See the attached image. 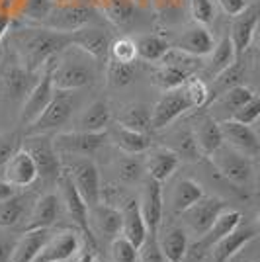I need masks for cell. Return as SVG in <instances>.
<instances>
[{
    "label": "cell",
    "mask_w": 260,
    "mask_h": 262,
    "mask_svg": "<svg viewBox=\"0 0 260 262\" xmlns=\"http://www.w3.org/2000/svg\"><path fill=\"white\" fill-rule=\"evenodd\" d=\"M18 45L22 51V63H26V71L33 75L35 71L44 69L63 49L71 47V33L55 32L41 26L35 30H26L18 37Z\"/></svg>",
    "instance_id": "6da1fadb"
},
{
    "label": "cell",
    "mask_w": 260,
    "mask_h": 262,
    "mask_svg": "<svg viewBox=\"0 0 260 262\" xmlns=\"http://www.w3.org/2000/svg\"><path fill=\"white\" fill-rule=\"evenodd\" d=\"M22 147L30 153L33 164L37 168V178H41L45 184H53L61 176V155L55 151L53 141L47 133H35L28 135V139L22 143Z\"/></svg>",
    "instance_id": "7a4b0ae2"
},
{
    "label": "cell",
    "mask_w": 260,
    "mask_h": 262,
    "mask_svg": "<svg viewBox=\"0 0 260 262\" xmlns=\"http://www.w3.org/2000/svg\"><path fill=\"white\" fill-rule=\"evenodd\" d=\"M207 159L211 161L217 172L233 184L247 186L252 178V159L241 155L235 149H231L225 143L219 145Z\"/></svg>",
    "instance_id": "3957f363"
},
{
    "label": "cell",
    "mask_w": 260,
    "mask_h": 262,
    "mask_svg": "<svg viewBox=\"0 0 260 262\" xmlns=\"http://www.w3.org/2000/svg\"><path fill=\"white\" fill-rule=\"evenodd\" d=\"M55 151L59 155L73 157H90L108 141V131H67L51 137Z\"/></svg>",
    "instance_id": "277c9868"
},
{
    "label": "cell",
    "mask_w": 260,
    "mask_h": 262,
    "mask_svg": "<svg viewBox=\"0 0 260 262\" xmlns=\"http://www.w3.org/2000/svg\"><path fill=\"white\" fill-rule=\"evenodd\" d=\"M69 178L73 180L76 192L84 200L88 208L96 206L102 198V184H100V170L90 157H80L71 164Z\"/></svg>",
    "instance_id": "5b68a950"
},
{
    "label": "cell",
    "mask_w": 260,
    "mask_h": 262,
    "mask_svg": "<svg viewBox=\"0 0 260 262\" xmlns=\"http://www.w3.org/2000/svg\"><path fill=\"white\" fill-rule=\"evenodd\" d=\"M92 8L80 2H71V4H53L49 16L45 18L41 26L55 30V32L71 33L80 28H84L92 20Z\"/></svg>",
    "instance_id": "8992f818"
},
{
    "label": "cell",
    "mask_w": 260,
    "mask_h": 262,
    "mask_svg": "<svg viewBox=\"0 0 260 262\" xmlns=\"http://www.w3.org/2000/svg\"><path fill=\"white\" fill-rule=\"evenodd\" d=\"M73 98L69 92H61L57 90L53 98L49 100V104L45 110L37 116V120L28 125V135H35V133H47L51 129H57L61 125H65L71 114H73Z\"/></svg>",
    "instance_id": "52a82bcc"
},
{
    "label": "cell",
    "mask_w": 260,
    "mask_h": 262,
    "mask_svg": "<svg viewBox=\"0 0 260 262\" xmlns=\"http://www.w3.org/2000/svg\"><path fill=\"white\" fill-rule=\"evenodd\" d=\"M57 59V57H55ZM55 59H51L47 65L41 69V78L30 88L28 96L24 98V108L20 112V121L24 125H30L33 121L37 120V116L45 110V106L49 104V100L53 98L55 88L53 82H51V69H53Z\"/></svg>",
    "instance_id": "ba28073f"
},
{
    "label": "cell",
    "mask_w": 260,
    "mask_h": 262,
    "mask_svg": "<svg viewBox=\"0 0 260 262\" xmlns=\"http://www.w3.org/2000/svg\"><path fill=\"white\" fill-rule=\"evenodd\" d=\"M225 209H229L225 200L204 194L196 204H192L188 209H184L180 215L184 217L186 225L194 231L196 235H204L211 227V223L219 217V213H223Z\"/></svg>",
    "instance_id": "9c48e42d"
},
{
    "label": "cell",
    "mask_w": 260,
    "mask_h": 262,
    "mask_svg": "<svg viewBox=\"0 0 260 262\" xmlns=\"http://www.w3.org/2000/svg\"><path fill=\"white\" fill-rule=\"evenodd\" d=\"M190 108L188 100L184 98L180 88L164 90V94L159 98V102L151 110V129L161 131L168 127L172 121H176L182 114H186Z\"/></svg>",
    "instance_id": "30bf717a"
},
{
    "label": "cell",
    "mask_w": 260,
    "mask_h": 262,
    "mask_svg": "<svg viewBox=\"0 0 260 262\" xmlns=\"http://www.w3.org/2000/svg\"><path fill=\"white\" fill-rule=\"evenodd\" d=\"M94 80V73L92 69L78 61H65V63H59L55 59L53 69H51V82H53L55 90H61V92H73L78 88H84L88 84H92Z\"/></svg>",
    "instance_id": "8fae6325"
},
{
    "label": "cell",
    "mask_w": 260,
    "mask_h": 262,
    "mask_svg": "<svg viewBox=\"0 0 260 262\" xmlns=\"http://www.w3.org/2000/svg\"><path fill=\"white\" fill-rule=\"evenodd\" d=\"M57 184H59V190H61V202L65 206L69 217L73 219L78 231L82 233L84 239H96L90 229H88V206L84 204V200L80 198V194L76 192L73 180L69 178L67 172H61V176L57 178Z\"/></svg>",
    "instance_id": "7c38bea8"
},
{
    "label": "cell",
    "mask_w": 260,
    "mask_h": 262,
    "mask_svg": "<svg viewBox=\"0 0 260 262\" xmlns=\"http://www.w3.org/2000/svg\"><path fill=\"white\" fill-rule=\"evenodd\" d=\"M221 127V135H223V143L229 145L231 149L239 151L241 155L249 157V159H256L260 153V141L258 135L250 125L239 123L235 120H225L219 123Z\"/></svg>",
    "instance_id": "4fadbf2b"
},
{
    "label": "cell",
    "mask_w": 260,
    "mask_h": 262,
    "mask_svg": "<svg viewBox=\"0 0 260 262\" xmlns=\"http://www.w3.org/2000/svg\"><path fill=\"white\" fill-rule=\"evenodd\" d=\"M71 45H75L80 51L88 53L92 59H96L100 65H106V61L110 57L112 37L102 28L84 26V28H80L76 32H71Z\"/></svg>",
    "instance_id": "5bb4252c"
},
{
    "label": "cell",
    "mask_w": 260,
    "mask_h": 262,
    "mask_svg": "<svg viewBox=\"0 0 260 262\" xmlns=\"http://www.w3.org/2000/svg\"><path fill=\"white\" fill-rule=\"evenodd\" d=\"M80 249V239L76 231H59V233H49L45 239L41 251L37 252V260L41 262H65L69 258L76 256Z\"/></svg>",
    "instance_id": "9a60e30c"
},
{
    "label": "cell",
    "mask_w": 260,
    "mask_h": 262,
    "mask_svg": "<svg viewBox=\"0 0 260 262\" xmlns=\"http://www.w3.org/2000/svg\"><path fill=\"white\" fill-rule=\"evenodd\" d=\"M88 229L94 237L114 241L121 233V211L98 202L96 206L88 208Z\"/></svg>",
    "instance_id": "2e32d148"
},
{
    "label": "cell",
    "mask_w": 260,
    "mask_h": 262,
    "mask_svg": "<svg viewBox=\"0 0 260 262\" xmlns=\"http://www.w3.org/2000/svg\"><path fill=\"white\" fill-rule=\"evenodd\" d=\"M256 26H258V6L256 4L247 6L241 14L233 16L229 39H231V45L235 49V57L237 59H241L245 55V51L249 49L250 41H252V35L256 32Z\"/></svg>",
    "instance_id": "e0dca14e"
},
{
    "label": "cell",
    "mask_w": 260,
    "mask_h": 262,
    "mask_svg": "<svg viewBox=\"0 0 260 262\" xmlns=\"http://www.w3.org/2000/svg\"><path fill=\"white\" fill-rule=\"evenodd\" d=\"M2 178L6 182H10L12 186H16V188L32 186L37 180V168H35L30 153L24 149L22 145L6 161L4 168H2Z\"/></svg>",
    "instance_id": "ac0fdd59"
},
{
    "label": "cell",
    "mask_w": 260,
    "mask_h": 262,
    "mask_svg": "<svg viewBox=\"0 0 260 262\" xmlns=\"http://www.w3.org/2000/svg\"><path fill=\"white\" fill-rule=\"evenodd\" d=\"M139 209H141L143 221L147 225V233H159V225L163 219V188L161 182L147 178L143 186V194L139 198Z\"/></svg>",
    "instance_id": "d6986e66"
},
{
    "label": "cell",
    "mask_w": 260,
    "mask_h": 262,
    "mask_svg": "<svg viewBox=\"0 0 260 262\" xmlns=\"http://www.w3.org/2000/svg\"><path fill=\"white\" fill-rule=\"evenodd\" d=\"M258 237V229L256 225H241L239 223L235 229L227 233L223 239H219L209 249L211 254V262H227L235 252H239L249 241Z\"/></svg>",
    "instance_id": "ffe728a7"
},
{
    "label": "cell",
    "mask_w": 260,
    "mask_h": 262,
    "mask_svg": "<svg viewBox=\"0 0 260 262\" xmlns=\"http://www.w3.org/2000/svg\"><path fill=\"white\" fill-rule=\"evenodd\" d=\"M239 223H241V213L235 209H225L223 213H219V217L211 223V227L204 235H200V239L196 241V245L192 247L194 254L196 256H204L206 252H209V249L215 245L217 241L223 239L227 233H231Z\"/></svg>",
    "instance_id": "44dd1931"
},
{
    "label": "cell",
    "mask_w": 260,
    "mask_h": 262,
    "mask_svg": "<svg viewBox=\"0 0 260 262\" xmlns=\"http://www.w3.org/2000/svg\"><path fill=\"white\" fill-rule=\"evenodd\" d=\"M192 135H194V141L202 157H209L219 145H223V135H221L219 121L209 114L196 118Z\"/></svg>",
    "instance_id": "7402d4cb"
},
{
    "label": "cell",
    "mask_w": 260,
    "mask_h": 262,
    "mask_svg": "<svg viewBox=\"0 0 260 262\" xmlns=\"http://www.w3.org/2000/svg\"><path fill=\"white\" fill-rule=\"evenodd\" d=\"M213 45H215V39L209 33V30H207L206 26L196 24L194 28L186 30L176 39V43L172 47L178 49V51H182V53L190 55V57H206V55L211 53Z\"/></svg>",
    "instance_id": "603a6c76"
},
{
    "label": "cell",
    "mask_w": 260,
    "mask_h": 262,
    "mask_svg": "<svg viewBox=\"0 0 260 262\" xmlns=\"http://www.w3.org/2000/svg\"><path fill=\"white\" fill-rule=\"evenodd\" d=\"M121 211V237L127 239L137 249L147 237V225L143 221L141 209H139V200H127L125 206L119 209Z\"/></svg>",
    "instance_id": "cb8c5ba5"
},
{
    "label": "cell",
    "mask_w": 260,
    "mask_h": 262,
    "mask_svg": "<svg viewBox=\"0 0 260 262\" xmlns=\"http://www.w3.org/2000/svg\"><path fill=\"white\" fill-rule=\"evenodd\" d=\"M59 198L55 194H45V196L37 198L33 204L28 223L24 225V231H33V229H49L57 221L59 215Z\"/></svg>",
    "instance_id": "d4e9b609"
},
{
    "label": "cell",
    "mask_w": 260,
    "mask_h": 262,
    "mask_svg": "<svg viewBox=\"0 0 260 262\" xmlns=\"http://www.w3.org/2000/svg\"><path fill=\"white\" fill-rule=\"evenodd\" d=\"M47 237H49V229L24 231L18 243L12 247L8 262H33Z\"/></svg>",
    "instance_id": "484cf974"
},
{
    "label": "cell",
    "mask_w": 260,
    "mask_h": 262,
    "mask_svg": "<svg viewBox=\"0 0 260 262\" xmlns=\"http://www.w3.org/2000/svg\"><path fill=\"white\" fill-rule=\"evenodd\" d=\"M180 166V157L170 151L168 147H161V149H155L149 159H147V172L149 178L157 180L163 184L164 180H168L170 176L176 172V168Z\"/></svg>",
    "instance_id": "4316f807"
},
{
    "label": "cell",
    "mask_w": 260,
    "mask_h": 262,
    "mask_svg": "<svg viewBox=\"0 0 260 262\" xmlns=\"http://www.w3.org/2000/svg\"><path fill=\"white\" fill-rule=\"evenodd\" d=\"M30 77H32V73L26 71V67H20V65L6 67V71L0 77V90L6 94V98L10 100L26 98L28 92H30V88H32Z\"/></svg>",
    "instance_id": "83f0119b"
},
{
    "label": "cell",
    "mask_w": 260,
    "mask_h": 262,
    "mask_svg": "<svg viewBox=\"0 0 260 262\" xmlns=\"http://www.w3.org/2000/svg\"><path fill=\"white\" fill-rule=\"evenodd\" d=\"M108 139H112L118 149L127 155H141L151 147V137L147 133L127 129L119 123H116V127L108 131Z\"/></svg>",
    "instance_id": "f1b7e54d"
},
{
    "label": "cell",
    "mask_w": 260,
    "mask_h": 262,
    "mask_svg": "<svg viewBox=\"0 0 260 262\" xmlns=\"http://www.w3.org/2000/svg\"><path fill=\"white\" fill-rule=\"evenodd\" d=\"M159 247L163 251L166 262H180L186 256L188 251V235L182 227H170V229L163 231V235L159 237Z\"/></svg>",
    "instance_id": "f546056e"
},
{
    "label": "cell",
    "mask_w": 260,
    "mask_h": 262,
    "mask_svg": "<svg viewBox=\"0 0 260 262\" xmlns=\"http://www.w3.org/2000/svg\"><path fill=\"white\" fill-rule=\"evenodd\" d=\"M202 196H204L202 184H198L192 178H182V180H178L172 190V200H170L172 213L180 215L184 209H188L192 204H196Z\"/></svg>",
    "instance_id": "4dcf8cb0"
},
{
    "label": "cell",
    "mask_w": 260,
    "mask_h": 262,
    "mask_svg": "<svg viewBox=\"0 0 260 262\" xmlns=\"http://www.w3.org/2000/svg\"><path fill=\"white\" fill-rule=\"evenodd\" d=\"M118 123L127 127V129L147 133V131H151V108L147 104H141V102L129 104L119 112Z\"/></svg>",
    "instance_id": "1f68e13d"
},
{
    "label": "cell",
    "mask_w": 260,
    "mask_h": 262,
    "mask_svg": "<svg viewBox=\"0 0 260 262\" xmlns=\"http://www.w3.org/2000/svg\"><path fill=\"white\" fill-rule=\"evenodd\" d=\"M110 120H112V112H110L108 102L96 100L88 106L82 116L78 118V129L80 131H106Z\"/></svg>",
    "instance_id": "d6a6232c"
},
{
    "label": "cell",
    "mask_w": 260,
    "mask_h": 262,
    "mask_svg": "<svg viewBox=\"0 0 260 262\" xmlns=\"http://www.w3.org/2000/svg\"><path fill=\"white\" fill-rule=\"evenodd\" d=\"M209 55H211V57H209V61H207V65H206V73L211 78H215L219 73H223V71L237 59V57H235V49H233L231 39H229V35H225L219 43L213 45V49H211V53Z\"/></svg>",
    "instance_id": "836d02e7"
},
{
    "label": "cell",
    "mask_w": 260,
    "mask_h": 262,
    "mask_svg": "<svg viewBox=\"0 0 260 262\" xmlns=\"http://www.w3.org/2000/svg\"><path fill=\"white\" fill-rule=\"evenodd\" d=\"M135 41L137 47V57H141L143 61H161L166 51L172 47L166 39H163L161 35H155V33H147V35H139Z\"/></svg>",
    "instance_id": "e575fe53"
},
{
    "label": "cell",
    "mask_w": 260,
    "mask_h": 262,
    "mask_svg": "<svg viewBox=\"0 0 260 262\" xmlns=\"http://www.w3.org/2000/svg\"><path fill=\"white\" fill-rule=\"evenodd\" d=\"M30 196L28 194H14L12 198L0 202V227H14L22 221Z\"/></svg>",
    "instance_id": "d590c367"
},
{
    "label": "cell",
    "mask_w": 260,
    "mask_h": 262,
    "mask_svg": "<svg viewBox=\"0 0 260 262\" xmlns=\"http://www.w3.org/2000/svg\"><path fill=\"white\" fill-rule=\"evenodd\" d=\"M243 78H245V65H243V59H235L223 73H219V75L213 78V80H215V86L211 88V90H207V96H209V92H213V90H215V94H211L209 102L215 98V96H219V94H223V92L229 90L231 86L241 84ZM209 102H207V104H209Z\"/></svg>",
    "instance_id": "8d00e7d4"
},
{
    "label": "cell",
    "mask_w": 260,
    "mask_h": 262,
    "mask_svg": "<svg viewBox=\"0 0 260 262\" xmlns=\"http://www.w3.org/2000/svg\"><path fill=\"white\" fill-rule=\"evenodd\" d=\"M188 77H192L188 71L180 69L176 65H168V63H163L161 69L153 75V80L157 86H161L163 90H172V88H180L182 82H184Z\"/></svg>",
    "instance_id": "74e56055"
},
{
    "label": "cell",
    "mask_w": 260,
    "mask_h": 262,
    "mask_svg": "<svg viewBox=\"0 0 260 262\" xmlns=\"http://www.w3.org/2000/svg\"><path fill=\"white\" fill-rule=\"evenodd\" d=\"M172 147H168L170 151L180 157V161L186 159V161H198L202 155L198 151V145L194 141V135H192V129H178L172 135Z\"/></svg>",
    "instance_id": "f35d334b"
},
{
    "label": "cell",
    "mask_w": 260,
    "mask_h": 262,
    "mask_svg": "<svg viewBox=\"0 0 260 262\" xmlns=\"http://www.w3.org/2000/svg\"><path fill=\"white\" fill-rule=\"evenodd\" d=\"M106 75H108V82L112 86H127L135 77V63H118L114 59H108L106 61Z\"/></svg>",
    "instance_id": "ab89813d"
},
{
    "label": "cell",
    "mask_w": 260,
    "mask_h": 262,
    "mask_svg": "<svg viewBox=\"0 0 260 262\" xmlns=\"http://www.w3.org/2000/svg\"><path fill=\"white\" fill-rule=\"evenodd\" d=\"M252 96H254V92H252L250 88L243 86V84H237V86H231L229 90H225L223 94H219L217 104L223 110H227L229 116H231L235 110H239L243 104H247Z\"/></svg>",
    "instance_id": "60d3db41"
},
{
    "label": "cell",
    "mask_w": 260,
    "mask_h": 262,
    "mask_svg": "<svg viewBox=\"0 0 260 262\" xmlns=\"http://www.w3.org/2000/svg\"><path fill=\"white\" fill-rule=\"evenodd\" d=\"M182 94H184V98L188 100V104H190V108H202V106H206L207 104V90L209 88L206 86V82L202 80V78L198 77H188L182 82Z\"/></svg>",
    "instance_id": "b9f144b4"
},
{
    "label": "cell",
    "mask_w": 260,
    "mask_h": 262,
    "mask_svg": "<svg viewBox=\"0 0 260 262\" xmlns=\"http://www.w3.org/2000/svg\"><path fill=\"white\" fill-rule=\"evenodd\" d=\"M104 12L116 26H127L135 18V6L131 0H106Z\"/></svg>",
    "instance_id": "7bdbcfd3"
},
{
    "label": "cell",
    "mask_w": 260,
    "mask_h": 262,
    "mask_svg": "<svg viewBox=\"0 0 260 262\" xmlns=\"http://www.w3.org/2000/svg\"><path fill=\"white\" fill-rule=\"evenodd\" d=\"M108 59H114V61H118V63H135V61H137V47H135V41L129 39V37L114 39L112 45H110Z\"/></svg>",
    "instance_id": "ee69618b"
},
{
    "label": "cell",
    "mask_w": 260,
    "mask_h": 262,
    "mask_svg": "<svg viewBox=\"0 0 260 262\" xmlns=\"http://www.w3.org/2000/svg\"><path fill=\"white\" fill-rule=\"evenodd\" d=\"M159 233H147V237L137 247V262H166L157 241Z\"/></svg>",
    "instance_id": "f6af8a7d"
},
{
    "label": "cell",
    "mask_w": 260,
    "mask_h": 262,
    "mask_svg": "<svg viewBox=\"0 0 260 262\" xmlns=\"http://www.w3.org/2000/svg\"><path fill=\"white\" fill-rule=\"evenodd\" d=\"M190 14L196 24L200 26H209L215 18V6L213 0H190Z\"/></svg>",
    "instance_id": "bcb514c9"
},
{
    "label": "cell",
    "mask_w": 260,
    "mask_h": 262,
    "mask_svg": "<svg viewBox=\"0 0 260 262\" xmlns=\"http://www.w3.org/2000/svg\"><path fill=\"white\" fill-rule=\"evenodd\" d=\"M258 116H260V98L254 94L247 104H243L239 110H235L229 116V120H235L239 123H245V125H252L254 121L258 120Z\"/></svg>",
    "instance_id": "7dc6e473"
},
{
    "label": "cell",
    "mask_w": 260,
    "mask_h": 262,
    "mask_svg": "<svg viewBox=\"0 0 260 262\" xmlns=\"http://www.w3.org/2000/svg\"><path fill=\"white\" fill-rule=\"evenodd\" d=\"M112 262H137V249L121 235L112 241Z\"/></svg>",
    "instance_id": "c3c4849f"
},
{
    "label": "cell",
    "mask_w": 260,
    "mask_h": 262,
    "mask_svg": "<svg viewBox=\"0 0 260 262\" xmlns=\"http://www.w3.org/2000/svg\"><path fill=\"white\" fill-rule=\"evenodd\" d=\"M118 174L119 180H123L125 184H133L137 182L143 174V164L131 155V157H123L118 163Z\"/></svg>",
    "instance_id": "681fc988"
},
{
    "label": "cell",
    "mask_w": 260,
    "mask_h": 262,
    "mask_svg": "<svg viewBox=\"0 0 260 262\" xmlns=\"http://www.w3.org/2000/svg\"><path fill=\"white\" fill-rule=\"evenodd\" d=\"M22 145V139L16 131H8V133H0V170L4 168L6 161L10 159L14 151Z\"/></svg>",
    "instance_id": "f907efd6"
},
{
    "label": "cell",
    "mask_w": 260,
    "mask_h": 262,
    "mask_svg": "<svg viewBox=\"0 0 260 262\" xmlns=\"http://www.w3.org/2000/svg\"><path fill=\"white\" fill-rule=\"evenodd\" d=\"M55 2L51 0H26V6H24V14L30 18V20H35V22H44L45 18L49 16V12L53 8Z\"/></svg>",
    "instance_id": "816d5d0a"
},
{
    "label": "cell",
    "mask_w": 260,
    "mask_h": 262,
    "mask_svg": "<svg viewBox=\"0 0 260 262\" xmlns=\"http://www.w3.org/2000/svg\"><path fill=\"white\" fill-rule=\"evenodd\" d=\"M256 245H258V237L249 241V243H247V245H245L239 252H235L227 262H260Z\"/></svg>",
    "instance_id": "f5cc1de1"
},
{
    "label": "cell",
    "mask_w": 260,
    "mask_h": 262,
    "mask_svg": "<svg viewBox=\"0 0 260 262\" xmlns=\"http://www.w3.org/2000/svg\"><path fill=\"white\" fill-rule=\"evenodd\" d=\"M217 2L221 4V8H223L225 14H229L231 18L237 16V14H241V12L249 6L247 0H217Z\"/></svg>",
    "instance_id": "db71d44e"
},
{
    "label": "cell",
    "mask_w": 260,
    "mask_h": 262,
    "mask_svg": "<svg viewBox=\"0 0 260 262\" xmlns=\"http://www.w3.org/2000/svg\"><path fill=\"white\" fill-rule=\"evenodd\" d=\"M10 24H12V16H10L8 6H0V39L6 35L8 28H10Z\"/></svg>",
    "instance_id": "11a10c76"
},
{
    "label": "cell",
    "mask_w": 260,
    "mask_h": 262,
    "mask_svg": "<svg viewBox=\"0 0 260 262\" xmlns=\"http://www.w3.org/2000/svg\"><path fill=\"white\" fill-rule=\"evenodd\" d=\"M16 194V186H12L10 182H6L4 178H0V202L8 200Z\"/></svg>",
    "instance_id": "9f6ffc18"
},
{
    "label": "cell",
    "mask_w": 260,
    "mask_h": 262,
    "mask_svg": "<svg viewBox=\"0 0 260 262\" xmlns=\"http://www.w3.org/2000/svg\"><path fill=\"white\" fill-rule=\"evenodd\" d=\"M10 251H12V245H8L6 241H0V262H8Z\"/></svg>",
    "instance_id": "6f0895ef"
},
{
    "label": "cell",
    "mask_w": 260,
    "mask_h": 262,
    "mask_svg": "<svg viewBox=\"0 0 260 262\" xmlns=\"http://www.w3.org/2000/svg\"><path fill=\"white\" fill-rule=\"evenodd\" d=\"M71 2H75V0H55V4H71Z\"/></svg>",
    "instance_id": "680465c9"
},
{
    "label": "cell",
    "mask_w": 260,
    "mask_h": 262,
    "mask_svg": "<svg viewBox=\"0 0 260 262\" xmlns=\"http://www.w3.org/2000/svg\"><path fill=\"white\" fill-rule=\"evenodd\" d=\"M33 262H41V260H37V258H35V260H33Z\"/></svg>",
    "instance_id": "91938a15"
},
{
    "label": "cell",
    "mask_w": 260,
    "mask_h": 262,
    "mask_svg": "<svg viewBox=\"0 0 260 262\" xmlns=\"http://www.w3.org/2000/svg\"><path fill=\"white\" fill-rule=\"evenodd\" d=\"M92 262H98V260H92Z\"/></svg>",
    "instance_id": "94428289"
}]
</instances>
